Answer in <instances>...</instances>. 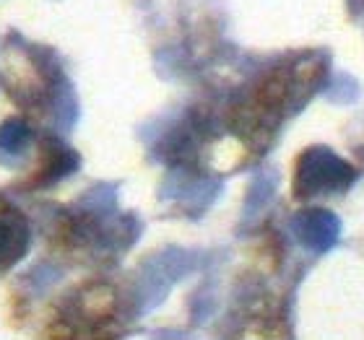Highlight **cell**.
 I'll return each instance as SVG.
<instances>
[{
    "mask_svg": "<svg viewBox=\"0 0 364 340\" xmlns=\"http://www.w3.org/2000/svg\"><path fill=\"white\" fill-rule=\"evenodd\" d=\"M357 172L338 159L336 153L328 148H310L299 161L296 169V195L299 197H312V195H326V192H338L346 190L354 182Z\"/></svg>",
    "mask_w": 364,
    "mask_h": 340,
    "instance_id": "1",
    "label": "cell"
},
{
    "mask_svg": "<svg viewBox=\"0 0 364 340\" xmlns=\"http://www.w3.org/2000/svg\"><path fill=\"white\" fill-rule=\"evenodd\" d=\"M31 250L29 221L16 205L0 200V273L11 270Z\"/></svg>",
    "mask_w": 364,
    "mask_h": 340,
    "instance_id": "2",
    "label": "cell"
},
{
    "mask_svg": "<svg viewBox=\"0 0 364 340\" xmlns=\"http://www.w3.org/2000/svg\"><path fill=\"white\" fill-rule=\"evenodd\" d=\"M78 167H81V156L63 138L47 136L42 143V169L34 174L31 187H50L55 182L76 174Z\"/></svg>",
    "mask_w": 364,
    "mask_h": 340,
    "instance_id": "3",
    "label": "cell"
},
{
    "mask_svg": "<svg viewBox=\"0 0 364 340\" xmlns=\"http://www.w3.org/2000/svg\"><path fill=\"white\" fill-rule=\"evenodd\" d=\"M296 236L310 250H326L338 236V224L326 211H307L296 219Z\"/></svg>",
    "mask_w": 364,
    "mask_h": 340,
    "instance_id": "4",
    "label": "cell"
},
{
    "mask_svg": "<svg viewBox=\"0 0 364 340\" xmlns=\"http://www.w3.org/2000/svg\"><path fill=\"white\" fill-rule=\"evenodd\" d=\"M78 208L91 216H112L117 208V185H109V182L94 185L78 197Z\"/></svg>",
    "mask_w": 364,
    "mask_h": 340,
    "instance_id": "5",
    "label": "cell"
},
{
    "mask_svg": "<svg viewBox=\"0 0 364 340\" xmlns=\"http://www.w3.org/2000/svg\"><path fill=\"white\" fill-rule=\"evenodd\" d=\"M31 143V128L23 117H8L0 122V148L11 156H21Z\"/></svg>",
    "mask_w": 364,
    "mask_h": 340,
    "instance_id": "6",
    "label": "cell"
},
{
    "mask_svg": "<svg viewBox=\"0 0 364 340\" xmlns=\"http://www.w3.org/2000/svg\"><path fill=\"white\" fill-rule=\"evenodd\" d=\"M63 278V270L58 268V265H53V263H39V265H34L26 275H23V286L29 288L31 294L34 296H42V294H47L50 288L58 283V280Z\"/></svg>",
    "mask_w": 364,
    "mask_h": 340,
    "instance_id": "7",
    "label": "cell"
},
{
    "mask_svg": "<svg viewBox=\"0 0 364 340\" xmlns=\"http://www.w3.org/2000/svg\"><path fill=\"white\" fill-rule=\"evenodd\" d=\"M0 167L3 169H18L21 167V161H18V156H11V153H6L3 148H0Z\"/></svg>",
    "mask_w": 364,
    "mask_h": 340,
    "instance_id": "8",
    "label": "cell"
}]
</instances>
